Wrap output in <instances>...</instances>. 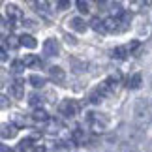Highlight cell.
I'll list each match as a JSON object with an SVG mask.
<instances>
[{
	"mask_svg": "<svg viewBox=\"0 0 152 152\" xmlns=\"http://www.w3.org/2000/svg\"><path fill=\"white\" fill-rule=\"evenodd\" d=\"M11 68H13V72H21V69L25 68V62H23V60H15L13 64H11Z\"/></svg>",
	"mask_w": 152,
	"mask_h": 152,
	"instance_id": "603a6c76",
	"label": "cell"
},
{
	"mask_svg": "<svg viewBox=\"0 0 152 152\" xmlns=\"http://www.w3.org/2000/svg\"><path fill=\"white\" fill-rule=\"evenodd\" d=\"M6 45H10L11 49L19 47V45H21V38H15V36H8V38H6Z\"/></svg>",
	"mask_w": 152,
	"mask_h": 152,
	"instance_id": "ffe728a7",
	"label": "cell"
},
{
	"mask_svg": "<svg viewBox=\"0 0 152 152\" xmlns=\"http://www.w3.org/2000/svg\"><path fill=\"white\" fill-rule=\"evenodd\" d=\"M34 152H47V148H45V147H38Z\"/></svg>",
	"mask_w": 152,
	"mask_h": 152,
	"instance_id": "4dcf8cb0",
	"label": "cell"
},
{
	"mask_svg": "<svg viewBox=\"0 0 152 152\" xmlns=\"http://www.w3.org/2000/svg\"><path fill=\"white\" fill-rule=\"evenodd\" d=\"M30 145H32V139H23V141L19 143V147H17V150H19V152H26L28 148H30Z\"/></svg>",
	"mask_w": 152,
	"mask_h": 152,
	"instance_id": "44dd1931",
	"label": "cell"
},
{
	"mask_svg": "<svg viewBox=\"0 0 152 152\" xmlns=\"http://www.w3.org/2000/svg\"><path fill=\"white\" fill-rule=\"evenodd\" d=\"M88 122L94 126L96 132H102L103 128L107 126L109 118H107V116H103V115H98V113H90V115H88Z\"/></svg>",
	"mask_w": 152,
	"mask_h": 152,
	"instance_id": "7a4b0ae2",
	"label": "cell"
},
{
	"mask_svg": "<svg viewBox=\"0 0 152 152\" xmlns=\"http://www.w3.org/2000/svg\"><path fill=\"white\" fill-rule=\"evenodd\" d=\"M141 75H139V73H135V75H132V77L130 79H128V88H132V90H137L139 88V86H141Z\"/></svg>",
	"mask_w": 152,
	"mask_h": 152,
	"instance_id": "8fae6325",
	"label": "cell"
},
{
	"mask_svg": "<svg viewBox=\"0 0 152 152\" xmlns=\"http://www.w3.org/2000/svg\"><path fill=\"white\" fill-rule=\"evenodd\" d=\"M0 55H2V56H0V58H2V62L8 60V53H6V49H2V53H0Z\"/></svg>",
	"mask_w": 152,
	"mask_h": 152,
	"instance_id": "f1b7e54d",
	"label": "cell"
},
{
	"mask_svg": "<svg viewBox=\"0 0 152 152\" xmlns=\"http://www.w3.org/2000/svg\"><path fill=\"white\" fill-rule=\"evenodd\" d=\"M69 4H72L69 0H58V2H56L58 10H68V8H69Z\"/></svg>",
	"mask_w": 152,
	"mask_h": 152,
	"instance_id": "cb8c5ba5",
	"label": "cell"
},
{
	"mask_svg": "<svg viewBox=\"0 0 152 152\" xmlns=\"http://www.w3.org/2000/svg\"><path fill=\"white\" fill-rule=\"evenodd\" d=\"M72 141L75 145H83L85 143V130H81V128H75L72 132Z\"/></svg>",
	"mask_w": 152,
	"mask_h": 152,
	"instance_id": "30bf717a",
	"label": "cell"
},
{
	"mask_svg": "<svg viewBox=\"0 0 152 152\" xmlns=\"http://www.w3.org/2000/svg\"><path fill=\"white\" fill-rule=\"evenodd\" d=\"M60 113L64 115V116H75L79 113V103L75 102V100H64L62 103H60Z\"/></svg>",
	"mask_w": 152,
	"mask_h": 152,
	"instance_id": "6da1fadb",
	"label": "cell"
},
{
	"mask_svg": "<svg viewBox=\"0 0 152 152\" xmlns=\"http://www.w3.org/2000/svg\"><path fill=\"white\" fill-rule=\"evenodd\" d=\"M120 23L118 19H115V17H109V19H105V26H107V32H116V30H120Z\"/></svg>",
	"mask_w": 152,
	"mask_h": 152,
	"instance_id": "7c38bea8",
	"label": "cell"
},
{
	"mask_svg": "<svg viewBox=\"0 0 152 152\" xmlns=\"http://www.w3.org/2000/svg\"><path fill=\"white\" fill-rule=\"evenodd\" d=\"M32 118L36 120V122H47V120H49V115L45 113L43 109H36V111L32 113Z\"/></svg>",
	"mask_w": 152,
	"mask_h": 152,
	"instance_id": "5bb4252c",
	"label": "cell"
},
{
	"mask_svg": "<svg viewBox=\"0 0 152 152\" xmlns=\"http://www.w3.org/2000/svg\"><path fill=\"white\" fill-rule=\"evenodd\" d=\"M150 2H152V0H150Z\"/></svg>",
	"mask_w": 152,
	"mask_h": 152,
	"instance_id": "d6a6232c",
	"label": "cell"
},
{
	"mask_svg": "<svg viewBox=\"0 0 152 152\" xmlns=\"http://www.w3.org/2000/svg\"><path fill=\"white\" fill-rule=\"evenodd\" d=\"M102 98H103V92L100 90V86H98V88H94V90L90 92L88 100H90L92 103H100V102H102Z\"/></svg>",
	"mask_w": 152,
	"mask_h": 152,
	"instance_id": "2e32d148",
	"label": "cell"
},
{
	"mask_svg": "<svg viewBox=\"0 0 152 152\" xmlns=\"http://www.w3.org/2000/svg\"><path fill=\"white\" fill-rule=\"evenodd\" d=\"M128 53H130V49H128L126 45H120V47H116V49L113 51V56H115V58H126Z\"/></svg>",
	"mask_w": 152,
	"mask_h": 152,
	"instance_id": "ac0fdd59",
	"label": "cell"
},
{
	"mask_svg": "<svg viewBox=\"0 0 152 152\" xmlns=\"http://www.w3.org/2000/svg\"><path fill=\"white\" fill-rule=\"evenodd\" d=\"M137 47H139V42H132L130 45H128V49H130V53H132V51H135Z\"/></svg>",
	"mask_w": 152,
	"mask_h": 152,
	"instance_id": "484cf974",
	"label": "cell"
},
{
	"mask_svg": "<svg viewBox=\"0 0 152 152\" xmlns=\"http://www.w3.org/2000/svg\"><path fill=\"white\" fill-rule=\"evenodd\" d=\"M6 13H8L10 21H19V19H23V11L17 8L15 4H10L8 8H6Z\"/></svg>",
	"mask_w": 152,
	"mask_h": 152,
	"instance_id": "5b68a950",
	"label": "cell"
},
{
	"mask_svg": "<svg viewBox=\"0 0 152 152\" xmlns=\"http://www.w3.org/2000/svg\"><path fill=\"white\" fill-rule=\"evenodd\" d=\"M66 42L69 45H75V43H77V42H75V38H72V36H66Z\"/></svg>",
	"mask_w": 152,
	"mask_h": 152,
	"instance_id": "4316f807",
	"label": "cell"
},
{
	"mask_svg": "<svg viewBox=\"0 0 152 152\" xmlns=\"http://www.w3.org/2000/svg\"><path fill=\"white\" fill-rule=\"evenodd\" d=\"M92 28L96 32H107V26H105V21H100V19H92Z\"/></svg>",
	"mask_w": 152,
	"mask_h": 152,
	"instance_id": "e0dca14e",
	"label": "cell"
},
{
	"mask_svg": "<svg viewBox=\"0 0 152 152\" xmlns=\"http://www.w3.org/2000/svg\"><path fill=\"white\" fill-rule=\"evenodd\" d=\"M130 152H132V150H130Z\"/></svg>",
	"mask_w": 152,
	"mask_h": 152,
	"instance_id": "836d02e7",
	"label": "cell"
},
{
	"mask_svg": "<svg viewBox=\"0 0 152 152\" xmlns=\"http://www.w3.org/2000/svg\"><path fill=\"white\" fill-rule=\"evenodd\" d=\"M49 77L55 81V83H62V81L66 79V72H64L60 66H53V68H49Z\"/></svg>",
	"mask_w": 152,
	"mask_h": 152,
	"instance_id": "277c9868",
	"label": "cell"
},
{
	"mask_svg": "<svg viewBox=\"0 0 152 152\" xmlns=\"http://www.w3.org/2000/svg\"><path fill=\"white\" fill-rule=\"evenodd\" d=\"M23 62H25V66H36V64H39V60H38L36 55H25Z\"/></svg>",
	"mask_w": 152,
	"mask_h": 152,
	"instance_id": "d6986e66",
	"label": "cell"
},
{
	"mask_svg": "<svg viewBox=\"0 0 152 152\" xmlns=\"http://www.w3.org/2000/svg\"><path fill=\"white\" fill-rule=\"evenodd\" d=\"M69 28H73L75 32H85L86 23H85V19H81V17H73V19H69Z\"/></svg>",
	"mask_w": 152,
	"mask_h": 152,
	"instance_id": "52a82bcc",
	"label": "cell"
},
{
	"mask_svg": "<svg viewBox=\"0 0 152 152\" xmlns=\"http://www.w3.org/2000/svg\"><path fill=\"white\" fill-rule=\"evenodd\" d=\"M11 94H13V98H17V100H21V98L25 96V83H23L21 79L11 85Z\"/></svg>",
	"mask_w": 152,
	"mask_h": 152,
	"instance_id": "8992f818",
	"label": "cell"
},
{
	"mask_svg": "<svg viewBox=\"0 0 152 152\" xmlns=\"http://www.w3.org/2000/svg\"><path fill=\"white\" fill-rule=\"evenodd\" d=\"M0 100H2V109H6V107H8V98H6V96H2Z\"/></svg>",
	"mask_w": 152,
	"mask_h": 152,
	"instance_id": "f546056e",
	"label": "cell"
},
{
	"mask_svg": "<svg viewBox=\"0 0 152 152\" xmlns=\"http://www.w3.org/2000/svg\"><path fill=\"white\" fill-rule=\"evenodd\" d=\"M39 102H42V98H39L38 94H32V96H30V100H28V103H30V105H38Z\"/></svg>",
	"mask_w": 152,
	"mask_h": 152,
	"instance_id": "d4e9b609",
	"label": "cell"
},
{
	"mask_svg": "<svg viewBox=\"0 0 152 152\" xmlns=\"http://www.w3.org/2000/svg\"><path fill=\"white\" fill-rule=\"evenodd\" d=\"M77 10L81 13H86L88 11V6H86V0H77Z\"/></svg>",
	"mask_w": 152,
	"mask_h": 152,
	"instance_id": "7402d4cb",
	"label": "cell"
},
{
	"mask_svg": "<svg viewBox=\"0 0 152 152\" xmlns=\"http://www.w3.org/2000/svg\"><path fill=\"white\" fill-rule=\"evenodd\" d=\"M96 2H98V4H103V2H105V0H96Z\"/></svg>",
	"mask_w": 152,
	"mask_h": 152,
	"instance_id": "1f68e13d",
	"label": "cell"
},
{
	"mask_svg": "<svg viewBox=\"0 0 152 152\" xmlns=\"http://www.w3.org/2000/svg\"><path fill=\"white\" fill-rule=\"evenodd\" d=\"M34 8L38 11H42V13H47L51 6H49V0H34Z\"/></svg>",
	"mask_w": 152,
	"mask_h": 152,
	"instance_id": "9a60e30c",
	"label": "cell"
},
{
	"mask_svg": "<svg viewBox=\"0 0 152 152\" xmlns=\"http://www.w3.org/2000/svg\"><path fill=\"white\" fill-rule=\"evenodd\" d=\"M43 53L47 56H56L60 53V47H58V42L56 39H45L43 43Z\"/></svg>",
	"mask_w": 152,
	"mask_h": 152,
	"instance_id": "3957f363",
	"label": "cell"
},
{
	"mask_svg": "<svg viewBox=\"0 0 152 152\" xmlns=\"http://www.w3.org/2000/svg\"><path fill=\"white\" fill-rule=\"evenodd\" d=\"M30 85L34 86V88H42V86H45V77H42V75H30Z\"/></svg>",
	"mask_w": 152,
	"mask_h": 152,
	"instance_id": "4fadbf2b",
	"label": "cell"
},
{
	"mask_svg": "<svg viewBox=\"0 0 152 152\" xmlns=\"http://www.w3.org/2000/svg\"><path fill=\"white\" fill-rule=\"evenodd\" d=\"M17 135V126L15 124H2V139H11Z\"/></svg>",
	"mask_w": 152,
	"mask_h": 152,
	"instance_id": "ba28073f",
	"label": "cell"
},
{
	"mask_svg": "<svg viewBox=\"0 0 152 152\" xmlns=\"http://www.w3.org/2000/svg\"><path fill=\"white\" fill-rule=\"evenodd\" d=\"M0 152H13V150H11L8 145H2V147H0Z\"/></svg>",
	"mask_w": 152,
	"mask_h": 152,
	"instance_id": "83f0119b",
	"label": "cell"
},
{
	"mask_svg": "<svg viewBox=\"0 0 152 152\" xmlns=\"http://www.w3.org/2000/svg\"><path fill=\"white\" fill-rule=\"evenodd\" d=\"M21 45H25L26 49H36L38 42H36L34 36H30V34H23V36H21Z\"/></svg>",
	"mask_w": 152,
	"mask_h": 152,
	"instance_id": "9c48e42d",
	"label": "cell"
}]
</instances>
